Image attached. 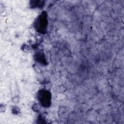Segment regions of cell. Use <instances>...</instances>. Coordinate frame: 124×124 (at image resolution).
<instances>
[{
	"instance_id": "cell-1",
	"label": "cell",
	"mask_w": 124,
	"mask_h": 124,
	"mask_svg": "<svg viewBox=\"0 0 124 124\" xmlns=\"http://www.w3.org/2000/svg\"><path fill=\"white\" fill-rule=\"evenodd\" d=\"M38 100L41 104L44 107H48L50 105L51 96L50 93L47 91H40L38 93Z\"/></svg>"
},
{
	"instance_id": "cell-2",
	"label": "cell",
	"mask_w": 124,
	"mask_h": 124,
	"mask_svg": "<svg viewBox=\"0 0 124 124\" xmlns=\"http://www.w3.org/2000/svg\"><path fill=\"white\" fill-rule=\"evenodd\" d=\"M47 26V18L46 15L42 13L38 17V19L36 22V27L38 29V31L44 33L46 31Z\"/></svg>"
}]
</instances>
